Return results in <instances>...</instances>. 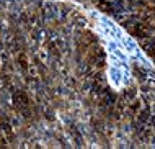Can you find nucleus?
Returning <instances> with one entry per match:
<instances>
[{
    "mask_svg": "<svg viewBox=\"0 0 155 149\" xmlns=\"http://www.w3.org/2000/svg\"><path fill=\"white\" fill-rule=\"evenodd\" d=\"M0 131L7 136L8 141H12V143L15 141V134H13V130H12V125H10V118L5 116V115L0 116Z\"/></svg>",
    "mask_w": 155,
    "mask_h": 149,
    "instance_id": "f257e3e1",
    "label": "nucleus"
},
{
    "mask_svg": "<svg viewBox=\"0 0 155 149\" xmlns=\"http://www.w3.org/2000/svg\"><path fill=\"white\" fill-rule=\"evenodd\" d=\"M16 62H18V66L21 67L23 69V72H26L28 71V59H26V53H25V51H20L18 53V56H16Z\"/></svg>",
    "mask_w": 155,
    "mask_h": 149,
    "instance_id": "f03ea898",
    "label": "nucleus"
}]
</instances>
